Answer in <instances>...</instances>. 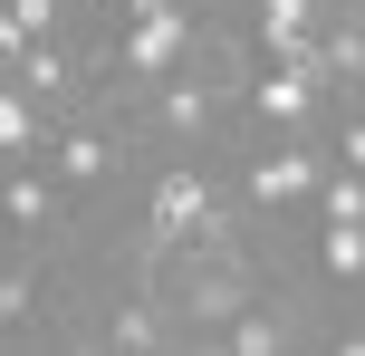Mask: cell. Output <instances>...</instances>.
<instances>
[{
	"instance_id": "17",
	"label": "cell",
	"mask_w": 365,
	"mask_h": 356,
	"mask_svg": "<svg viewBox=\"0 0 365 356\" xmlns=\"http://www.w3.org/2000/svg\"><path fill=\"white\" fill-rule=\"evenodd\" d=\"M125 10H135V19H154V10H173V0H125Z\"/></svg>"
},
{
	"instance_id": "2",
	"label": "cell",
	"mask_w": 365,
	"mask_h": 356,
	"mask_svg": "<svg viewBox=\"0 0 365 356\" xmlns=\"http://www.w3.org/2000/svg\"><path fill=\"white\" fill-rule=\"evenodd\" d=\"M182 49H192L182 10H154V19H135V39H125V77H164Z\"/></svg>"
},
{
	"instance_id": "7",
	"label": "cell",
	"mask_w": 365,
	"mask_h": 356,
	"mask_svg": "<svg viewBox=\"0 0 365 356\" xmlns=\"http://www.w3.org/2000/svg\"><path fill=\"white\" fill-rule=\"evenodd\" d=\"M48 212H58V203H48V183L10 164V222H19V231H38V222H48Z\"/></svg>"
},
{
	"instance_id": "14",
	"label": "cell",
	"mask_w": 365,
	"mask_h": 356,
	"mask_svg": "<svg viewBox=\"0 0 365 356\" xmlns=\"http://www.w3.org/2000/svg\"><path fill=\"white\" fill-rule=\"evenodd\" d=\"M327 222H365V173H356V183H336V193H327Z\"/></svg>"
},
{
	"instance_id": "13",
	"label": "cell",
	"mask_w": 365,
	"mask_h": 356,
	"mask_svg": "<svg viewBox=\"0 0 365 356\" xmlns=\"http://www.w3.org/2000/svg\"><path fill=\"white\" fill-rule=\"evenodd\" d=\"M10 29L19 39H48L58 29V0H10Z\"/></svg>"
},
{
	"instance_id": "12",
	"label": "cell",
	"mask_w": 365,
	"mask_h": 356,
	"mask_svg": "<svg viewBox=\"0 0 365 356\" xmlns=\"http://www.w3.org/2000/svg\"><path fill=\"white\" fill-rule=\"evenodd\" d=\"M279 337H289V327H279V318H231V347H240V356H269Z\"/></svg>"
},
{
	"instance_id": "6",
	"label": "cell",
	"mask_w": 365,
	"mask_h": 356,
	"mask_svg": "<svg viewBox=\"0 0 365 356\" xmlns=\"http://www.w3.org/2000/svg\"><path fill=\"white\" fill-rule=\"evenodd\" d=\"M308 29H317V0H259V39H269L279 58L308 49Z\"/></svg>"
},
{
	"instance_id": "15",
	"label": "cell",
	"mask_w": 365,
	"mask_h": 356,
	"mask_svg": "<svg viewBox=\"0 0 365 356\" xmlns=\"http://www.w3.org/2000/svg\"><path fill=\"white\" fill-rule=\"evenodd\" d=\"M29 289H38L29 270H10V280H0V318H29Z\"/></svg>"
},
{
	"instance_id": "11",
	"label": "cell",
	"mask_w": 365,
	"mask_h": 356,
	"mask_svg": "<svg viewBox=\"0 0 365 356\" xmlns=\"http://www.w3.org/2000/svg\"><path fill=\"white\" fill-rule=\"evenodd\" d=\"M164 116H173V126H182V135H202V116H212V96H202V87H192V77H182V87L164 96Z\"/></svg>"
},
{
	"instance_id": "8",
	"label": "cell",
	"mask_w": 365,
	"mask_h": 356,
	"mask_svg": "<svg viewBox=\"0 0 365 356\" xmlns=\"http://www.w3.org/2000/svg\"><path fill=\"white\" fill-rule=\"evenodd\" d=\"M365 270V222H327V280H356Z\"/></svg>"
},
{
	"instance_id": "16",
	"label": "cell",
	"mask_w": 365,
	"mask_h": 356,
	"mask_svg": "<svg viewBox=\"0 0 365 356\" xmlns=\"http://www.w3.org/2000/svg\"><path fill=\"white\" fill-rule=\"evenodd\" d=\"M346 164L365 173V116H356V126H346Z\"/></svg>"
},
{
	"instance_id": "10",
	"label": "cell",
	"mask_w": 365,
	"mask_h": 356,
	"mask_svg": "<svg viewBox=\"0 0 365 356\" xmlns=\"http://www.w3.org/2000/svg\"><path fill=\"white\" fill-rule=\"evenodd\" d=\"M29 145H38V116L10 96V106H0V154H10V164H29Z\"/></svg>"
},
{
	"instance_id": "4",
	"label": "cell",
	"mask_w": 365,
	"mask_h": 356,
	"mask_svg": "<svg viewBox=\"0 0 365 356\" xmlns=\"http://www.w3.org/2000/svg\"><path fill=\"white\" fill-rule=\"evenodd\" d=\"M317 183V164H308V154H259V173H250V193H259V203H298V193H308Z\"/></svg>"
},
{
	"instance_id": "5",
	"label": "cell",
	"mask_w": 365,
	"mask_h": 356,
	"mask_svg": "<svg viewBox=\"0 0 365 356\" xmlns=\"http://www.w3.org/2000/svg\"><path fill=\"white\" fill-rule=\"evenodd\" d=\"M106 164H115V145H106V135H87V126H77V135H58V183H106Z\"/></svg>"
},
{
	"instance_id": "3",
	"label": "cell",
	"mask_w": 365,
	"mask_h": 356,
	"mask_svg": "<svg viewBox=\"0 0 365 356\" xmlns=\"http://www.w3.org/2000/svg\"><path fill=\"white\" fill-rule=\"evenodd\" d=\"M212 212V193H202V173H164V193H154V241H182V231Z\"/></svg>"
},
{
	"instance_id": "9",
	"label": "cell",
	"mask_w": 365,
	"mask_h": 356,
	"mask_svg": "<svg viewBox=\"0 0 365 356\" xmlns=\"http://www.w3.org/2000/svg\"><path fill=\"white\" fill-rule=\"evenodd\" d=\"M19 87H38V96H58V87H68V58H58L48 39H38V49L19 58Z\"/></svg>"
},
{
	"instance_id": "1",
	"label": "cell",
	"mask_w": 365,
	"mask_h": 356,
	"mask_svg": "<svg viewBox=\"0 0 365 356\" xmlns=\"http://www.w3.org/2000/svg\"><path fill=\"white\" fill-rule=\"evenodd\" d=\"M317 87H327V49L308 39V49H289V58H279V77H259V116L298 135V126H308V106H317Z\"/></svg>"
}]
</instances>
